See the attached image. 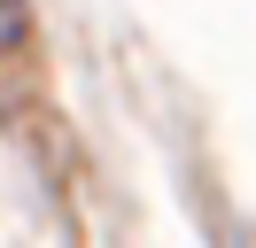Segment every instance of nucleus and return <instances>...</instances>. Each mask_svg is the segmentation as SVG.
Wrapping results in <instances>:
<instances>
[{
	"mask_svg": "<svg viewBox=\"0 0 256 248\" xmlns=\"http://www.w3.org/2000/svg\"><path fill=\"white\" fill-rule=\"evenodd\" d=\"M32 39V0H0V62Z\"/></svg>",
	"mask_w": 256,
	"mask_h": 248,
	"instance_id": "obj_1",
	"label": "nucleus"
}]
</instances>
